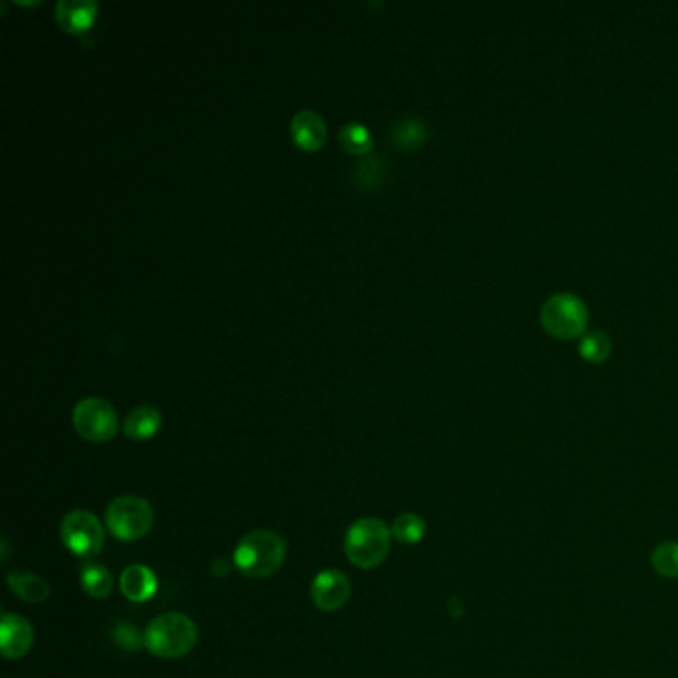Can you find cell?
<instances>
[{"label": "cell", "mask_w": 678, "mask_h": 678, "mask_svg": "<svg viewBox=\"0 0 678 678\" xmlns=\"http://www.w3.org/2000/svg\"><path fill=\"white\" fill-rule=\"evenodd\" d=\"M339 142L346 152L356 154V156L366 154L370 150V146H372V138H370L368 130L364 126H360V124H354V122L344 124L340 128Z\"/></svg>", "instance_id": "d6986e66"}, {"label": "cell", "mask_w": 678, "mask_h": 678, "mask_svg": "<svg viewBox=\"0 0 678 678\" xmlns=\"http://www.w3.org/2000/svg\"><path fill=\"white\" fill-rule=\"evenodd\" d=\"M64 545L78 557H94L104 547V527L98 517L86 509L70 511L60 525Z\"/></svg>", "instance_id": "8992f818"}, {"label": "cell", "mask_w": 678, "mask_h": 678, "mask_svg": "<svg viewBox=\"0 0 678 678\" xmlns=\"http://www.w3.org/2000/svg\"><path fill=\"white\" fill-rule=\"evenodd\" d=\"M96 14V2L92 0H58L56 20L68 32L84 30Z\"/></svg>", "instance_id": "4fadbf2b"}, {"label": "cell", "mask_w": 678, "mask_h": 678, "mask_svg": "<svg viewBox=\"0 0 678 678\" xmlns=\"http://www.w3.org/2000/svg\"><path fill=\"white\" fill-rule=\"evenodd\" d=\"M160 422H162V416L154 406H148V404L136 406L124 422V432L132 440H148L156 434V430L160 428Z\"/></svg>", "instance_id": "9a60e30c"}, {"label": "cell", "mask_w": 678, "mask_h": 678, "mask_svg": "<svg viewBox=\"0 0 678 678\" xmlns=\"http://www.w3.org/2000/svg\"><path fill=\"white\" fill-rule=\"evenodd\" d=\"M311 597L321 611H339L350 599V581L340 571H323L313 579Z\"/></svg>", "instance_id": "ba28073f"}, {"label": "cell", "mask_w": 678, "mask_h": 678, "mask_svg": "<svg viewBox=\"0 0 678 678\" xmlns=\"http://www.w3.org/2000/svg\"><path fill=\"white\" fill-rule=\"evenodd\" d=\"M611 352V340L605 335V333H591V335H585L581 337V342H579V354L587 360V362H593V364H601L607 360Z\"/></svg>", "instance_id": "44dd1931"}, {"label": "cell", "mask_w": 678, "mask_h": 678, "mask_svg": "<svg viewBox=\"0 0 678 678\" xmlns=\"http://www.w3.org/2000/svg\"><path fill=\"white\" fill-rule=\"evenodd\" d=\"M426 126L418 118H400L390 126V142L404 152L418 150L426 142Z\"/></svg>", "instance_id": "2e32d148"}, {"label": "cell", "mask_w": 678, "mask_h": 678, "mask_svg": "<svg viewBox=\"0 0 678 678\" xmlns=\"http://www.w3.org/2000/svg\"><path fill=\"white\" fill-rule=\"evenodd\" d=\"M392 535L400 541V543H406V545H414L418 543L424 533H426V521L416 515V513H402L394 519L392 527H390Z\"/></svg>", "instance_id": "ac0fdd59"}, {"label": "cell", "mask_w": 678, "mask_h": 678, "mask_svg": "<svg viewBox=\"0 0 678 678\" xmlns=\"http://www.w3.org/2000/svg\"><path fill=\"white\" fill-rule=\"evenodd\" d=\"M6 583H8L10 591L26 603H42L50 597V585L34 573L12 571L6 579Z\"/></svg>", "instance_id": "5bb4252c"}, {"label": "cell", "mask_w": 678, "mask_h": 678, "mask_svg": "<svg viewBox=\"0 0 678 678\" xmlns=\"http://www.w3.org/2000/svg\"><path fill=\"white\" fill-rule=\"evenodd\" d=\"M287 557V543L281 535L267 529L247 533L235 547L233 565L249 579H267L275 575Z\"/></svg>", "instance_id": "6da1fadb"}, {"label": "cell", "mask_w": 678, "mask_h": 678, "mask_svg": "<svg viewBox=\"0 0 678 678\" xmlns=\"http://www.w3.org/2000/svg\"><path fill=\"white\" fill-rule=\"evenodd\" d=\"M390 527L376 517H362L354 521L344 537L346 559L360 569L378 567L390 551Z\"/></svg>", "instance_id": "7a4b0ae2"}, {"label": "cell", "mask_w": 678, "mask_h": 678, "mask_svg": "<svg viewBox=\"0 0 678 678\" xmlns=\"http://www.w3.org/2000/svg\"><path fill=\"white\" fill-rule=\"evenodd\" d=\"M197 645L195 623L181 613L156 617L146 629V649L160 659H179Z\"/></svg>", "instance_id": "3957f363"}, {"label": "cell", "mask_w": 678, "mask_h": 678, "mask_svg": "<svg viewBox=\"0 0 678 678\" xmlns=\"http://www.w3.org/2000/svg\"><path fill=\"white\" fill-rule=\"evenodd\" d=\"M589 313L581 299L569 293L551 297L541 309V325L553 339L571 340L585 337Z\"/></svg>", "instance_id": "277c9868"}, {"label": "cell", "mask_w": 678, "mask_h": 678, "mask_svg": "<svg viewBox=\"0 0 678 678\" xmlns=\"http://www.w3.org/2000/svg\"><path fill=\"white\" fill-rule=\"evenodd\" d=\"M114 637H116V643L128 651H138L146 645V635H142L134 625H128V623L118 625Z\"/></svg>", "instance_id": "7402d4cb"}, {"label": "cell", "mask_w": 678, "mask_h": 678, "mask_svg": "<svg viewBox=\"0 0 678 678\" xmlns=\"http://www.w3.org/2000/svg\"><path fill=\"white\" fill-rule=\"evenodd\" d=\"M388 175V162L382 154H372L360 158L350 170V183L358 191H374L378 189Z\"/></svg>", "instance_id": "7c38bea8"}, {"label": "cell", "mask_w": 678, "mask_h": 678, "mask_svg": "<svg viewBox=\"0 0 678 678\" xmlns=\"http://www.w3.org/2000/svg\"><path fill=\"white\" fill-rule=\"evenodd\" d=\"M76 432L90 442H106L116 434L118 418L114 408L102 398H84L72 412Z\"/></svg>", "instance_id": "52a82bcc"}, {"label": "cell", "mask_w": 678, "mask_h": 678, "mask_svg": "<svg viewBox=\"0 0 678 678\" xmlns=\"http://www.w3.org/2000/svg\"><path fill=\"white\" fill-rule=\"evenodd\" d=\"M106 525L120 541H136L154 525V508L138 496L116 498L106 509Z\"/></svg>", "instance_id": "5b68a950"}, {"label": "cell", "mask_w": 678, "mask_h": 678, "mask_svg": "<svg viewBox=\"0 0 678 678\" xmlns=\"http://www.w3.org/2000/svg\"><path fill=\"white\" fill-rule=\"evenodd\" d=\"M120 589L130 601L144 603L156 595L158 579L150 567L130 565L120 577Z\"/></svg>", "instance_id": "30bf717a"}, {"label": "cell", "mask_w": 678, "mask_h": 678, "mask_svg": "<svg viewBox=\"0 0 678 678\" xmlns=\"http://www.w3.org/2000/svg\"><path fill=\"white\" fill-rule=\"evenodd\" d=\"M34 643L32 625L14 613H6L0 623V649L6 659H22Z\"/></svg>", "instance_id": "9c48e42d"}, {"label": "cell", "mask_w": 678, "mask_h": 678, "mask_svg": "<svg viewBox=\"0 0 678 678\" xmlns=\"http://www.w3.org/2000/svg\"><path fill=\"white\" fill-rule=\"evenodd\" d=\"M80 581L84 591L94 599H106L114 587L112 573L98 563H86L80 571Z\"/></svg>", "instance_id": "e0dca14e"}, {"label": "cell", "mask_w": 678, "mask_h": 678, "mask_svg": "<svg viewBox=\"0 0 678 678\" xmlns=\"http://www.w3.org/2000/svg\"><path fill=\"white\" fill-rule=\"evenodd\" d=\"M653 567L659 575L677 579L678 577V541H665L659 547H655L651 555Z\"/></svg>", "instance_id": "ffe728a7"}, {"label": "cell", "mask_w": 678, "mask_h": 678, "mask_svg": "<svg viewBox=\"0 0 678 678\" xmlns=\"http://www.w3.org/2000/svg\"><path fill=\"white\" fill-rule=\"evenodd\" d=\"M291 136L303 150H317L323 146L327 136L325 122L311 110L297 112L291 120Z\"/></svg>", "instance_id": "8fae6325"}]
</instances>
